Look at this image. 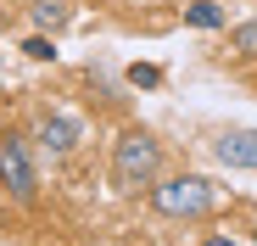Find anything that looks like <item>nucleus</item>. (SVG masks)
I'll list each match as a JSON object with an SVG mask.
<instances>
[{
    "label": "nucleus",
    "mask_w": 257,
    "mask_h": 246,
    "mask_svg": "<svg viewBox=\"0 0 257 246\" xmlns=\"http://www.w3.org/2000/svg\"><path fill=\"white\" fill-rule=\"evenodd\" d=\"M0 185H6L17 201H34L39 179H34V162H28V146L23 135H0Z\"/></svg>",
    "instance_id": "nucleus-3"
},
{
    "label": "nucleus",
    "mask_w": 257,
    "mask_h": 246,
    "mask_svg": "<svg viewBox=\"0 0 257 246\" xmlns=\"http://www.w3.org/2000/svg\"><path fill=\"white\" fill-rule=\"evenodd\" d=\"M62 17H67V0H34V23L39 28H56Z\"/></svg>",
    "instance_id": "nucleus-6"
},
{
    "label": "nucleus",
    "mask_w": 257,
    "mask_h": 246,
    "mask_svg": "<svg viewBox=\"0 0 257 246\" xmlns=\"http://www.w3.org/2000/svg\"><path fill=\"white\" fill-rule=\"evenodd\" d=\"M212 201H218V190L201 174H174V179L151 185V207L168 218H201V213H212Z\"/></svg>",
    "instance_id": "nucleus-2"
},
{
    "label": "nucleus",
    "mask_w": 257,
    "mask_h": 246,
    "mask_svg": "<svg viewBox=\"0 0 257 246\" xmlns=\"http://www.w3.org/2000/svg\"><path fill=\"white\" fill-rule=\"evenodd\" d=\"M229 45H235V51H240V56H257V17H251V23H240V28H235V39H229Z\"/></svg>",
    "instance_id": "nucleus-8"
},
{
    "label": "nucleus",
    "mask_w": 257,
    "mask_h": 246,
    "mask_svg": "<svg viewBox=\"0 0 257 246\" xmlns=\"http://www.w3.org/2000/svg\"><path fill=\"white\" fill-rule=\"evenodd\" d=\"M73 135H78V129H73L67 117H45V123H39V140H45L51 151H67V146H73Z\"/></svg>",
    "instance_id": "nucleus-5"
},
{
    "label": "nucleus",
    "mask_w": 257,
    "mask_h": 246,
    "mask_svg": "<svg viewBox=\"0 0 257 246\" xmlns=\"http://www.w3.org/2000/svg\"><path fill=\"white\" fill-rule=\"evenodd\" d=\"M23 51H28L34 62H51V56H56V51H51V39H28V45H23Z\"/></svg>",
    "instance_id": "nucleus-9"
},
{
    "label": "nucleus",
    "mask_w": 257,
    "mask_h": 246,
    "mask_svg": "<svg viewBox=\"0 0 257 246\" xmlns=\"http://www.w3.org/2000/svg\"><path fill=\"white\" fill-rule=\"evenodd\" d=\"M218 162L224 168H257V129H229V135H218Z\"/></svg>",
    "instance_id": "nucleus-4"
},
{
    "label": "nucleus",
    "mask_w": 257,
    "mask_h": 246,
    "mask_svg": "<svg viewBox=\"0 0 257 246\" xmlns=\"http://www.w3.org/2000/svg\"><path fill=\"white\" fill-rule=\"evenodd\" d=\"M157 168H162V151L146 129H128L112 151V185L117 190H140V185H157Z\"/></svg>",
    "instance_id": "nucleus-1"
},
{
    "label": "nucleus",
    "mask_w": 257,
    "mask_h": 246,
    "mask_svg": "<svg viewBox=\"0 0 257 246\" xmlns=\"http://www.w3.org/2000/svg\"><path fill=\"white\" fill-rule=\"evenodd\" d=\"M185 17H190L196 28H218V23H224V12L212 6V0H196V6H185Z\"/></svg>",
    "instance_id": "nucleus-7"
},
{
    "label": "nucleus",
    "mask_w": 257,
    "mask_h": 246,
    "mask_svg": "<svg viewBox=\"0 0 257 246\" xmlns=\"http://www.w3.org/2000/svg\"><path fill=\"white\" fill-rule=\"evenodd\" d=\"M128 78H135V84H157L162 73H157V67H128Z\"/></svg>",
    "instance_id": "nucleus-10"
},
{
    "label": "nucleus",
    "mask_w": 257,
    "mask_h": 246,
    "mask_svg": "<svg viewBox=\"0 0 257 246\" xmlns=\"http://www.w3.org/2000/svg\"><path fill=\"white\" fill-rule=\"evenodd\" d=\"M207 246H235V240H207Z\"/></svg>",
    "instance_id": "nucleus-11"
}]
</instances>
